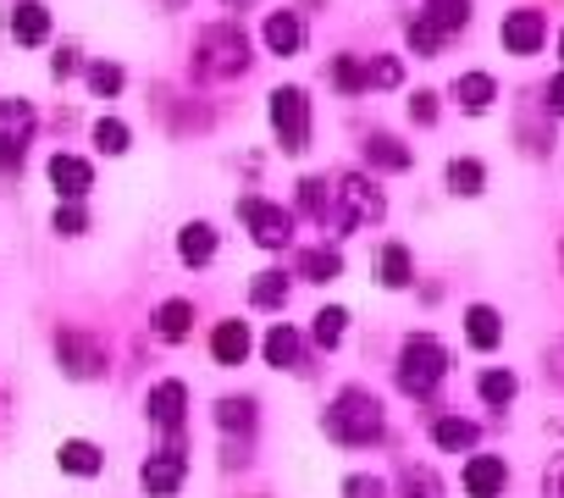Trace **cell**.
I'll list each match as a JSON object with an SVG mask.
<instances>
[{"mask_svg":"<svg viewBox=\"0 0 564 498\" xmlns=\"http://www.w3.org/2000/svg\"><path fill=\"white\" fill-rule=\"evenodd\" d=\"M249 34L238 29V23H210L199 40H194V78H210V84H221V78H243L249 73Z\"/></svg>","mask_w":564,"mask_h":498,"instance_id":"1","label":"cell"},{"mask_svg":"<svg viewBox=\"0 0 564 498\" xmlns=\"http://www.w3.org/2000/svg\"><path fill=\"white\" fill-rule=\"evenodd\" d=\"M327 437L344 443V448H366L382 437V404L371 388H344L333 404H327Z\"/></svg>","mask_w":564,"mask_h":498,"instance_id":"2","label":"cell"},{"mask_svg":"<svg viewBox=\"0 0 564 498\" xmlns=\"http://www.w3.org/2000/svg\"><path fill=\"white\" fill-rule=\"evenodd\" d=\"M443 377H448V349H443L432 333L404 338V349H399V388H404L410 399H432Z\"/></svg>","mask_w":564,"mask_h":498,"instance_id":"3","label":"cell"},{"mask_svg":"<svg viewBox=\"0 0 564 498\" xmlns=\"http://www.w3.org/2000/svg\"><path fill=\"white\" fill-rule=\"evenodd\" d=\"M271 133H276V150L282 155H305L311 150V95L300 84H282L271 89Z\"/></svg>","mask_w":564,"mask_h":498,"instance_id":"4","label":"cell"},{"mask_svg":"<svg viewBox=\"0 0 564 498\" xmlns=\"http://www.w3.org/2000/svg\"><path fill=\"white\" fill-rule=\"evenodd\" d=\"M333 188H338V216H333V227H338V232H349V227H360V221H382V216H388V199H382V188H377L371 177L344 172Z\"/></svg>","mask_w":564,"mask_h":498,"instance_id":"5","label":"cell"},{"mask_svg":"<svg viewBox=\"0 0 564 498\" xmlns=\"http://www.w3.org/2000/svg\"><path fill=\"white\" fill-rule=\"evenodd\" d=\"M238 216L249 227V238L260 249H289L294 243V210H282L276 199H260V194H243L238 199Z\"/></svg>","mask_w":564,"mask_h":498,"instance_id":"6","label":"cell"},{"mask_svg":"<svg viewBox=\"0 0 564 498\" xmlns=\"http://www.w3.org/2000/svg\"><path fill=\"white\" fill-rule=\"evenodd\" d=\"M34 106L29 100H0V172H18L34 144Z\"/></svg>","mask_w":564,"mask_h":498,"instance_id":"7","label":"cell"},{"mask_svg":"<svg viewBox=\"0 0 564 498\" xmlns=\"http://www.w3.org/2000/svg\"><path fill=\"white\" fill-rule=\"evenodd\" d=\"M498 40H503L509 56H536V51L547 45V12H536V7H514V12H503Z\"/></svg>","mask_w":564,"mask_h":498,"instance_id":"8","label":"cell"},{"mask_svg":"<svg viewBox=\"0 0 564 498\" xmlns=\"http://www.w3.org/2000/svg\"><path fill=\"white\" fill-rule=\"evenodd\" d=\"M56 360H62V371L67 377H78V382H89V377H100L106 371V349L89 338V333H56Z\"/></svg>","mask_w":564,"mask_h":498,"instance_id":"9","label":"cell"},{"mask_svg":"<svg viewBox=\"0 0 564 498\" xmlns=\"http://www.w3.org/2000/svg\"><path fill=\"white\" fill-rule=\"evenodd\" d=\"M183 476H188V459H183V448H161V454H150V459H144V470H139V487H144L150 498H166V492H177V487H183Z\"/></svg>","mask_w":564,"mask_h":498,"instance_id":"10","label":"cell"},{"mask_svg":"<svg viewBox=\"0 0 564 498\" xmlns=\"http://www.w3.org/2000/svg\"><path fill=\"white\" fill-rule=\"evenodd\" d=\"M260 40H265L271 56H300V51H305V18L289 12V7H282V12H265Z\"/></svg>","mask_w":564,"mask_h":498,"instance_id":"11","label":"cell"},{"mask_svg":"<svg viewBox=\"0 0 564 498\" xmlns=\"http://www.w3.org/2000/svg\"><path fill=\"white\" fill-rule=\"evenodd\" d=\"M448 95H454V106H459V111L487 117V111L498 106V78H492V73H459V78L448 84Z\"/></svg>","mask_w":564,"mask_h":498,"instance_id":"12","label":"cell"},{"mask_svg":"<svg viewBox=\"0 0 564 498\" xmlns=\"http://www.w3.org/2000/svg\"><path fill=\"white\" fill-rule=\"evenodd\" d=\"M45 172H51V188H56L62 199H84V194L95 188V166H89L84 155H62V150H56Z\"/></svg>","mask_w":564,"mask_h":498,"instance_id":"13","label":"cell"},{"mask_svg":"<svg viewBox=\"0 0 564 498\" xmlns=\"http://www.w3.org/2000/svg\"><path fill=\"white\" fill-rule=\"evenodd\" d=\"M509 487V465L498 454H470L465 459V492L470 498H498Z\"/></svg>","mask_w":564,"mask_h":498,"instance_id":"14","label":"cell"},{"mask_svg":"<svg viewBox=\"0 0 564 498\" xmlns=\"http://www.w3.org/2000/svg\"><path fill=\"white\" fill-rule=\"evenodd\" d=\"M144 410H150L155 426L177 432V426H183V410H188V388H183V382H155L150 399H144Z\"/></svg>","mask_w":564,"mask_h":498,"instance_id":"15","label":"cell"},{"mask_svg":"<svg viewBox=\"0 0 564 498\" xmlns=\"http://www.w3.org/2000/svg\"><path fill=\"white\" fill-rule=\"evenodd\" d=\"M7 29H12L18 45H45L51 40V7H40V0H18Z\"/></svg>","mask_w":564,"mask_h":498,"instance_id":"16","label":"cell"},{"mask_svg":"<svg viewBox=\"0 0 564 498\" xmlns=\"http://www.w3.org/2000/svg\"><path fill=\"white\" fill-rule=\"evenodd\" d=\"M366 166H371V172H410V166H415V150L399 144L393 133H371V139H366Z\"/></svg>","mask_w":564,"mask_h":498,"instance_id":"17","label":"cell"},{"mask_svg":"<svg viewBox=\"0 0 564 498\" xmlns=\"http://www.w3.org/2000/svg\"><path fill=\"white\" fill-rule=\"evenodd\" d=\"M210 256H216V227H210V221H183V232H177V261H183V267H210Z\"/></svg>","mask_w":564,"mask_h":498,"instance_id":"18","label":"cell"},{"mask_svg":"<svg viewBox=\"0 0 564 498\" xmlns=\"http://www.w3.org/2000/svg\"><path fill=\"white\" fill-rule=\"evenodd\" d=\"M249 327L243 322H216V333H210V355H216V366H243L249 360Z\"/></svg>","mask_w":564,"mask_h":498,"instance_id":"19","label":"cell"},{"mask_svg":"<svg viewBox=\"0 0 564 498\" xmlns=\"http://www.w3.org/2000/svg\"><path fill=\"white\" fill-rule=\"evenodd\" d=\"M421 23H432L443 40H454V34L470 29V0H426V7H421Z\"/></svg>","mask_w":564,"mask_h":498,"instance_id":"20","label":"cell"},{"mask_svg":"<svg viewBox=\"0 0 564 498\" xmlns=\"http://www.w3.org/2000/svg\"><path fill=\"white\" fill-rule=\"evenodd\" d=\"M465 338H470V349H498L503 344V316L492 311V305H470L465 311Z\"/></svg>","mask_w":564,"mask_h":498,"instance_id":"21","label":"cell"},{"mask_svg":"<svg viewBox=\"0 0 564 498\" xmlns=\"http://www.w3.org/2000/svg\"><path fill=\"white\" fill-rule=\"evenodd\" d=\"M260 349H265V360H271L276 371H294V366H300V355H305V338H300L289 322H276V327L265 333V344H260Z\"/></svg>","mask_w":564,"mask_h":498,"instance_id":"22","label":"cell"},{"mask_svg":"<svg viewBox=\"0 0 564 498\" xmlns=\"http://www.w3.org/2000/svg\"><path fill=\"white\" fill-rule=\"evenodd\" d=\"M300 210L327 227V221L338 216V188H333L327 177H305V183H300Z\"/></svg>","mask_w":564,"mask_h":498,"instance_id":"23","label":"cell"},{"mask_svg":"<svg viewBox=\"0 0 564 498\" xmlns=\"http://www.w3.org/2000/svg\"><path fill=\"white\" fill-rule=\"evenodd\" d=\"M481 188H487V166H481L476 155H454V161H448V194L476 199Z\"/></svg>","mask_w":564,"mask_h":498,"instance_id":"24","label":"cell"},{"mask_svg":"<svg viewBox=\"0 0 564 498\" xmlns=\"http://www.w3.org/2000/svg\"><path fill=\"white\" fill-rule=\"evenodd\" d=\"M300 278L305 283H338L344 278V256H338V249H305V256H300Z\"/></svg>","mask_w":564,"mask_h":498,"instance_id":"25","label":"cell"},{"mask_svg":"<svg viewBox=\"0 0 564 498\" xmlns=\"http://www.w3.org/2000/svg\"><path fill=\"white\" fill-rule=\"evenodd\" d=\"M155 333H161L166 344H183V338L194 333V305H188V300H166V305L155 311Z\"/></svg>","mask_w":564,"mask_h":498,"instance_id":"26","label":"cell"},{"mask_svg":"<svg viewBox=\"0 0 564 498\" xmlns=\"http://www.w3.org/2000/svg\"><path fill=\"white\" fill-rule=\"evenodd\" d=\"M249 305L254 311H282V305H289V278H282V272H254Z\"/></svg>","mask_w":564,"mask_h":498,"instance_id":"27","label":"cell"},{"mask_svg":"<svg viewBox=\"0 0 564 498\" xmlns=\"http://www.w3.org/2000/svg\"><path fill=\"white\" fill-rule=\"evenodd\" d=\"M327 78H333V89H338V95H366V89H371L366 62H360V56H349V51H344V56H333Z\"/></svg>","mask_w":564,"mask_h":498,"instance_id":"28","label":"cell"},{"mask_svg":"<svg viewBox=\"0 0 564 498\" xmlns=\"http://www.w3.org/2000/svg\"><path fill=\"white\" fill-rule=\"evenodd\" d=\"M56 459H62V470H73V476H100V448L95 443H84V437H67L62 448H56Z\"/></svg>","mask_w":564,"mask_h":498,"instance_id":"29","label":"cell"},{"mask_svg":"<svg viewBox=\"0 0 564 498\" xmlns=\"http://www.w3.org/2000/svg\"><path fill=\"white\" fill-rule=\"evenodd\" d=\"M415 283V261L404 243H382V289H410Z\"/></svg>","mask_w":564,"mask_h":498,"instance_id":"30","label":"cell"},{"mask_svg":"<svg viewBox=\"0 0 564 498\" xmlns=\"http://www.w3.org/2000/svg\"><path fill=\"white\" fill-rule=\"evenodd\" d=\"M432 443H437V448H448V454H459V448H476V421L443 415V421H432Z\"/></svg>","mask_w":564,"mask_h":498,"instance_id":"31","label":"cell"},{"mask_svg":"<svg viewBox=\"0 0 564 498\" xmlns=\"http://www.w3.org/2000/svg\"><path fill=\"white\" fill-rule=\"evenodd\" d=\"M344 327H349V311H338V305H327V311L311 316V338H316L322 349H338V344H344Z\"/></svg>","mask_w":564,"mask_h":498,"instance_id":"32","label":"cell"},{"mask_svg":"<svg viewBox=\"0 0 564 498\" xmlns=\"http://www.w3.org/2000/svg\"><path fill=\"white\" fill-rule=\"evenodd\" d=\"M399 492H404V498H443V481H437V470H432V465H404Z\"/></svg>","mask_w":564,"mask_h":498,"instance_id":"33","label":"cell"},{"mask_svg":"<svg viewBox=\"0 0 564 498\" xmlns=\"http://www.w3.org/2000/svg\"><path fill=\"white\" fill-rule=\"evenodd\" d=\"M128 144H133L128 122H117V117H100V122H95V150H100V155H128Z\"/></svg>","mask_w":564,"mask_h":498,"instance_id":"34","label":"cell"},{"mask_svg":"<svg viewBox=\"0 0 564 498\" xmlns=\"http://www.w3.org/2000/svg\"><path fill=\"white\" fill-rule=\"evenodd\" d=\"M51 227H56L62 238H84V232H89V210H84L78 199H62L56 216H51Z\"/></svg>","mask_w":564,"mask_h":498,"instance_id":"35","label":"cell"},{"mask_svg":"<svg viewBox=\"0 0 564 498\" xmlns=\"http://www.w3.org/2000/svg\"><path fill=\"white\" fill-rule=\"evenodd\" d=\"M514 388H520V382H514V371H481V382H476V393H481L487 404H498V410L514 399Z\"/></svg>","mask_w":564,"mask_h":498,"instance_id":"36","label":"cell"},{"mask_svg":"<svg viewBox=\"0 0 564 498\" xmlns=\"http://www.w3.org/2000/svg\"><path fill=\"white\" fill-rule=\"evenodd\" d=\"M366 78H371V89H399L404 84V62L399 56H371L366 62Z\"/></svg>","mask_w":564,"mask_h":498,"instance_id":"37","label":"cell"},{"mask_svg":"<svg viewBox=\"0 0 564 498\" xmlns=\"http://www.w3.org/2000/svg\"><path fill=\"white\" fill-rule=\"evenodd\" d=\"M84 78H89V89H95V95H122V84H128L117 62H89V67H84Z\"/></svg>","mask_w":564,"mask_h":498,"instance_id":"38","label":"cell"},{"mask_svg":"<svg viewBox=\"0 0 564 498\" xmlns=\"http://www.w3.org/2000/svg\"><path fill=\"white\" fill-rule=\"evenodd\" d=\"M216 421H221L227 432H232V426L249 432V426H254V404H249V399H221V404H216Z\"/></svg>","mask_w":564,"mask_h":498,"instance_id":"39","label":"cell"},{"mask_svg":"<svg viewBox=\"0 0 564 498\" xmlns=\"http://www.w3.org/2000/svg\"><path fill=\"white\" fill-rule=\"evenodd\" d=\"M410 51H415L421 62H432V56L443 51V34H437L432 23H421V18H415V23H410Z\"/></svg>","mask_w":564,"mask_h":498,"instance_id":"40","label":"cell"},{"mask_svg":"<svg viewBox=\"0 0 564 498\" xmlns=\"http://www.w3.org/2000/svg\"><path fill=\"white\" fill-rule=\"evenodd\" d=\"M410 122H415V128H432V122H437V95H432V89H415V100H410Z\"/></svg>","mask_w":564,"mask_h":498,"instance_id":"41","label":"cell"},{"mask_svg":"<svg viewBox=\"0 0 564 498\" xmlns=\"http://www.w3.org/2000/svg\"><path fill=\"white\" fill-rule=\"evenodd\" d=\"M344 498H388V487H382V476H349Z\"/></svg>","mask_w":564,"mask_h":498,"instance_id":"42","label":"cell"},{"mask_svg":"<svg viewBox=\"0 0 564 498\" xmlns=\"http://www.w3.org/2000/svg\"><path fill=\"white\" fill-rule=\"evenodd\" d=\"M542 498H564V454L547 459V470H542Z\"/></svg>","mask_w":564,"mask_h":498,"instance_id":"43","label":"cell"},{"mask_svg":"<svg viewBox=\"0 0 564 498\" xmlns=\"http://www.w3.org/2000/svg\"><path fill=\"white\" fill-rule=\"evenodd\" d=\"M542 111H547V117H564V73L547 78V89H542Z\"/></svg>","mask_w":564,"mask_h":498,"instance_id":"44","label":"cell"},{"mask_svg":"<svg viewBox=\"0 0 564 498\" xmlns=\"http://www.w3.org/2000/svg\"><path fill=\"white\" fill-rule=\"evenodd\" d=\"M78 73V51L73 45H62L56 56H51V78H73Z\"/></svg>","mask_w":564,"mask_h":498,"instance_id":"45","label":"cell"},{"mask_svg":"<svg viewBox=\"0 0 564 498\" xmlns=\"http://www.w3.org/2000/svg\"><path fill=\"white\" fill-rule=\"evenodd\" d=\"M547 377H553V382L564 388V338H558V344L547 349Z\"/></svg>","mask_w":564,"mask_h":498,"instance_id":"46","label":"cell"},{"mask_svg":"<svg viewBox=\"0 0 564 498\" xmlns=\"http://www.w3.org/2000/svg\"><path fill=\"white\" fill-rule=\"evenodd\" d=\"M558 62H564V29H558Z\"/></svg>","mask_w":564,"mask_h":498,"instance_id":"47","label":"cell"},{"mask_svg":"<svg viewBox=\"0 0 564 498\" xmlns=\"http://www.w3.org/2000/svg\"><path fill=\"white\" fill-rule=\"evenodd\" d=\"M558 261H564V238H558Z\"/></svg>","mask_w":564,"mask_h":498,"instance_id":"48","label":"cell"}]
</instances>
